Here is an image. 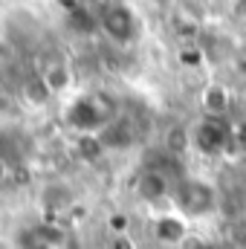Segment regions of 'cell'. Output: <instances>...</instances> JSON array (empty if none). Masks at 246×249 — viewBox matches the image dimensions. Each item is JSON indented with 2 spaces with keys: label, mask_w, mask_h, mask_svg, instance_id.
I'll use <instances>...</instances> for the list:
<instances>
[{
  "label": "cell",
  "mask_w": 246,
  "mask_h": 249,
  "mask_svg": "<svg viewBox=\"0 0 246 249\" xmlns=\"http://www.w3.org/2000/svg\"><path fill=\"white\" fill-rule=\"evenodd\" d=\"M124 110L122 96L110 87H90L70 93L64 107V122L75 136H99Z\"/></svg>",
  "instance_id": "6da1fadb"
},
{
  "label": "cell",
  "mask_w": 246,
  "mask_h": 249,
  "mask_svg": "<svg viewBox=\"0 0 246 249\" xmlns=\"http://www.w3.org/2000/svg\"><path fill=\"white\" fill-rule=\"evenodd\" d=\"M168 209L177 212L188 223H203L220 212V188L214 180L200 177V174H183L171 191Z\"/></svg>",
  "instance_id": "7a4b0ae2"
},
{
  "label": "cell",
  "mask_w": 246,
  "mask_h": 249,
  "mask_svg": "<svg viewBox=\"0 0 246 249\" xmlns=\"http://www.w3.org/2000/svg\"><path fill=\"white\" fill-rule=\"evenodd\" d=\"M15 249H84V241L75 232V226L53 217H41L23 223L15 232Z\"/></svg>",
  "instance_id": "3957f363"
},
{
  "label": "cell",
  "mask_w": 246,
  "mask_h": 249,
  "mask_svg": "<svg viewBox=\"0 0 246 249\" xmlns=\"http://www.w3.org/2000/svg\"><path fill=\"white\" fill-rule=\"evenodd\" d=\"M191 136V148L203 157H223L232 142H235V127L229 119H211V116H200L197 122L188 127Z\"/></svg>",
  "instance_id": "277c9868"
},
{
  "label": "cell",
  "mask_w": 246,
  "mask_h": 249,
  "mask_svg": "<svg viewBox=\"0 0 246 249\" xmlns=\"http://www.w3.org/2000/svg\"><path fill=\"white\" fill-rule=\"evenodd\" d=\"M99 29L105 32V38L116 47H133L142 38V23L139 15L127 6V3H110L105 6V12L99 15Z\"/></svg>",
  "instance_id": "5b68a950"
},
{
  "label": "cell",
  "mask_w": 246,
  "mask_h": 249,
  "mask_svg": "<svg viewBox=\"0 0 246 249\" xmlns=\"http://www.w3.org/2000/svg\"><path fill=\"white\" fill-rule=\"evenodd\" d=\"M183 174H171L168 168H162V165H157V162H145V165L139 168V174H136L133 191H136V197H139L145 206L168 203V200H171V191H174L177 180H180Z\"/></svg>",
  "instance_id": "8992f818"
},
{
  "label": "cell",
  "mask_w": 246,
  "mask_h": 249,
  "mask_svg": "<svg viewBox=\"0 0 246 249\" xmlns=\"http://www.w3.org/2000/svg\"><path fill=\"white\" fill-rule=\"evenodd\" d=\"M32 136L20 124H0V160L15 171L32 160Z\"/></svg>",
  "instance_id": "52a82bcc"
},
{
  "label": "cell",
  "mask_w": 246,
  "mask_h": 249,
  "mask_svg": "<svg viewBox=\"0 0 246 249\" xmlns=\"http://www.w3.org/2000/svg\"><path fill=\"white\" fill-rule=\"evenodd\" d=\"M151 232H154L157 244L180 249V247L185 244V238L191 235V223H188V220H183L177 212L165 209V212H159V214L154 217V226H151Z\"/></svg>",
  "instance_id": "ba28073f"
},
{
  "label": "cell",
  "mask_w": 246,
  "mask_h": 249,
  "mask_svg": "<svg viewBox=\"0 0 246 249\" xmlns=\"http://www.w3.org/2000/svg\"><path fill=\"white\" fill-rule=\"evenodd\" d=\"M232 90L223 84V81H209L200 96H197V105H200V113L203 116H211V119H229V110H232Z\"/></svg>",
  "instance_id": "9c48e42d"
},
{
  "label": "cell",
  "mask_w": 246,
  "mask_h": 249,
  "mask_svg": "<svg viewBox=\"0 0 246 249\" xmlns=\"http://www.w3.org/2000/svg\"><path fill=\"white\" fill-rule=\"evenodd\" d=\"M38 78L50 90V96H70L72 93V70L64 61H53L38 70Z\"/></svg>",
  "instance_id": "30bf717a"
},
{
  "label": "cell",
  "mask_w": 246,
  "mask_h": 249,
  "mask_svg": "<svg viewBox=\"0 0 246 249\" xmlns=\"http://www.w3.org/2000/svg\"><path fill=\"white\" fill-rule=\"evenodd\" d=\"M107 249H136V247H133L130 235L124 232V235H113V241H110V247H107Z\"/></svg>",
  "instance_id": "8fae6325"
},
{
  "label": "cell",
  "mask_w": 246,
  "mask_h": 249,
  "mask_svg": "<svg viewBox=\"0 0 246 249\" xmlns=\"http://www.w3.org/2000/svg\"><path fill=\"white\" fill-rule=\"evenodd\" d=\"M12 177H15V168H12V165H6V162L0 160V186H6Z\"/></svg>",
  "instance_id": "7c38bea8"
},
{
  "label": "cell",
  "mask_w": 246,
  "mask_h": 249,
  "mask_svg": "<svg viewBox=\"0 0 246 249\" xmlns=\"http://www.w3.org/2000/svg\"><path fill=\"white\" fill-rule=\"evenodd\" d=\"M154 6H159V9H171V6H177L180 0H151Z\"/></svg>",
  "instance_id": "4fadbf2b"
}]
</instances>
